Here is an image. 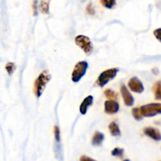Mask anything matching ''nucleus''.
<instances>
[{"instance_id":"obj_2","label":"nucleus","mask_w":161,"mask_h":161,"mask_svg":"<svg viewBox=\"0 0 161 161\" xmlns=\"http://www.w3.org/2000/svg\"><path fill=\"white\" fill-rule=\"evenodd\" d=\"M140 111H141L142 115L146 117H151L156 115L161 114V104L152 103L142 105L140 108Z\"/></svg>"},{"instance_id":"obj_20","label":"nucleus","mask_w":161,"mask_h":161,"mask_svg":"<svg viewBox=\"0 0 161 161\" xmlns=\"http://www.w3.org/2000/svg\"><path fill=\"white\" fill-rule=\"evenodd\" d=\"M53 132H54V138L56 143H60V142H61V134H60L59 127L55 126L54 128H53Z\"/></svg>"},{"instance_id":"obj_25","label":"nucleus","mask_w":161,"mask_h":161,"mask_svg":"<svg viewBox=\"0 0 161 161\" xmlns=\"http://www.w3.org/2000/svg\"><path fill=\"white\" fill-rule=\"evenodd\" d=\"M123 161H130L129 160H123Z\"/></svg>"},{"instance_id":"obj_3","label":"nucleus","mask_w":161,"mask_h":161,"mask_svg":"<svg viewBox=\"0 0 161 161\" xmlns=\"http://www.w3.org/2000/svg\"><path fill=\"white\" fill-rule=\"evenodd\" d=\"M118 71H119V69H115V68L114 69H108V70L104 71L103 72L100 74V75L97 78V84L99 86H101V87L104 86L109 80H113V79L116 77Z\"/></svg>"},{"instance_id":"obj_22","label":"nucleus","mask_w":161,"mask_h":161,"mask_svg":"<svg viewBox=\"0 0 161 161\" xmlns=\"http://www.w3.org/2000/svg\"><path fill=\"white\" fill-rule=\"evenodd\" d=\"M86 12L89 14H91V15L94 14V9L92 6V5H91V3H89V4L86 6Z\"/></svg>"},{"instance_id":"obj_7","label":"nucleus","mask_w":161,"mask_h":161,"mask_svg":"<svg viewBox=\"0 0 161 161\" xmlns=\"http://www.w3.org/2000/svg\"><path fill=\"white\" fill-rule=\"evenodd\" d=\"M119 105L116 101L108 100L105 102V111L108 114H115L119 111Z\"/></svg>"},{"instance_id":"obj_17","label":"nucleus","mask_w":161,"mask_h":161,"mask_svg":"<svg viewBox=\"0 0 161 161\" xmlns=\"http://www.w3.org/2000/svg\"><path fill=\"white\" fill-rule=\"evenodd\" d=\"M132 115H133L134 118L135 119H138V120H140V119H142V115L141 111H140V108H134L132 109Z\"/></svg>"},{"instance_id":"obj_1","label":"nucleus","mask_w":161,"mask_h":161,"mask_svg":"<svg viewBox=\"0 0 161 161\" xmlns=\"http://www.w3.org/2000/svg\"><path fill=\"white\" fill-rule=\"evenodd\" d=\"M50 78H51L50 74L47 70L43 71V72H42L39 74L38 78L36 79V81H35L34 88H33L34 94L36 97H39L42 95V94L43 93L44 89H45L46 85H47V83H48V82L50 81Z\"/></svg>"},{"instance_id":"obj_5","label":"nucleus","mask_w":161,"mask_h":161,"mask_svg":"<svg viewBox=\"0 0 161 161\" xmlns=\"http://www.w3.org/2000/svg\"><path fill=\"white\" fill-rule=\"evenodd\" d=\"M88 64L86 61H80L75 64L72 74V80L73 82H78L85 75L87 70Z\"/></svg>"},{"instance_id":"obj_15","label":"nucleus","mask_w":161,"mask_h":161,"mask_svg":"<svg viewBox=\"0 0 161 161\" xmlns=\"http://www.w3.org/2000/svg\"><path fill=\"white\" fill-rule=\"evenodd\" d=\"M102 6L108 9H112L116 5V0H101Z\"/></svg>"},{"instance_id":"obj_4","label":"nucleus","mask_w":161,"mask_h":161,"mask_svg":"<svg viewBox=\"0 0 161 161\" xmlns=\"http://www.w3.org/2000/svg\"><path fill=\"white\" fill-rule=\"evenodd\" d=\"M75 43L85 52L86 55H90L92 53L94 47L92 42L88 37L85 36H78L75 38Z\"/></svg>"},{"instance_id":"obj_13","label":"nucleus","mask_w":161,"mask_h":161,"mask_svg":"<svg viewBox=\"0 0 161 161\" xmlns=\"http://www.w3.org/2000/svg\"><path fill=\"white\" fill-rule=\"evenodd\" d=\"M154 97L157 100H161V81H158L155 83L153 86Z\"/></svg>"},{"instance_id":"obj_6","label":"nucleus","mask_w":161,"mask_h":161,"mask_svg":"<svg viewBox=\"0 0 161 161\" xmlns=\"http://www.w3.org/2000/svg\"><path fill=\"white\" fill-rule=\"evenodd\" d=\"M128 86L133 92L142 93L144 91V86L142 83L137 77H133L129 80Z\"/></svg>"},{"instance_id":"obj_10","label":"nucleus","mask_w":161,"mask_h":161,"mask_svg":"<svg viewBox=\"0 0 161 161\" xmlns=\"http://www.w3.org/2000/svg\"><path fill=\"white\" fill-rule=\"evenodd\" d=\"M93 101H94V98H93L92 96H87L84 100L83 101V102L81 103L80 106V111L81 113V114L84 115L86 113V111H87V108L92 105Z\"/></svg>"},{"instance_id":"obj_16","label":"nucleus","mask_w":161,"mask_h":161,"mask_svg":"<svg viewBox=\"0 0 161 161\" xmlns=\"http://www.w3.org/2000/svg\"><path fill=\"white\" fill-rule=\"evenodd\" d=\"M105 97L108 99H110V100H116L117 98V94L114 92L113 91L110 89H107L106 91H105Z\"/></svg>"},{"instance_id":"obj_18","label":"nucleus","mask_w":161,"mask_h":161,"mask_svg":"<svg viewBox=\"0 0 161 161\" xmlns=\"http://www.w3.org/2000/svg\"><path fill=\"white\" fill-rule=\"evenodd\" d=\"M16 69V65L13 62H8L6 65V70L9 75H12Z\"/></svg>"},{"instance_id":"obj_9","label":"nucleus","mask_w":161,"mask_h":161,"mask_svg":"<svg viewBox=\"0 0 161 161\" xmlns=\"http://www.w3.org/2000/svg\"><path fill=\"white\" fill-rule=\"evenodd\" d=\"M145 135L151 138L155 141H160L161 140V133L160 130L153 127H146L144 129Z\"/></svg>"},{"instance_id":"obj_21","label":"nucleus","mask_w":161,"mask_h":161,"mask_svg":"<svg viewBox=\"0 0 161 161\" xmlns=\"http://www.w3.org/2000/svg\"><path fill=\"white\" fill-rule=\"evenodd\" d=\"M153 34H154V36L156 37V39L161 42V28L154 30Z\"/></svg>"},{"instance_id":"obj_23","label":"nucleus","mask_w":161,"mask_h":161,"mask_svg":"<svg viewBox=\"0 0 161 161\" xmlns=\"http://www.w3.org/2000/svg\"><path fill=\"white\" fill-rule=\"evenodd\" d=\"M37 0H34L32 3V9H33V14L35 16L37 15Z\"/></svg>"},{"instance_id":"obj_12","label":"nucleus","mask_w":161,"mask_h":161,"mask_svg":"<svg viewBox=\"0 0 161 161\" xmlns=\"http://www.w3.org/2000/svg\"><path fill=\"white\" fill-rule=\"evenodd\" d=\"M108 129H109L111 135H113V136H119L120 135V130H119V127L115 122L110 123L109 126H108Z\"/></svg>"},{"instance_id":"obj_24","label":"nucleus","mask_w":161,"mask_h":161,"mask_svg":"<svg viewBox=\"0 0 161 161\" xmlns=\"http://www.w3.org/2000/svg\"><path fill=\"white\" fill-rule=\"evenodd\" d=\"M80 161H97L94 159H92L91 157H86V156H82L80 158Z\"/></svg>"},{"instance_id":"obj_19","label":"nucleus","mask_w":161,"mask_h":161,"mask_svg":"<svg viewBox=\"0 0 161 161\" xmlns=\"http://www.w3.org/2000/svg\"><path fill=\"white\" fill-rule=\"evenodd\" d=\"M124 149H120V148H115L113 151H112V155L114 157H123L124 156Z\"/></svg>"},{"instance_id":"obj_8","label":"nucleus","mask_w":161,"mask_h":161,"mask_svg":"<svg viewBox=\"0 0 161 161\" xmlns=\"http://www.w3.org/2000/svg\"><path fill=\"white\" fill-rule=\"evenodd\" d=\"M120 92L121 94H122L123 99H124V102L125 103V105H127V106H131V105H133L134 97L130 94V93L129 92L128 89L125 86H122L120 88Z\"/></svg>"},{"instance_id":"obj_14","label":"nucleus","mask_w":161,"mask_h":161,"mask_svg":"<svg viewBox=\"0 0 161 161\" xmlns=\"http://www.w3.org/2000/svg\"><path fill=\"white\" fill-rule=\"evenodd\" d=\"M49 3L50 0H42L39 5V9L42 14H48L49 13Z\"/></svg>"},{"instance_id":"obj_11","label":"nucleus","mask_w":161,"mask_h":161,"mask_svg":"<svg viewBox=\"0 0 161 161\" xmlns=\"http://www.w3.org/2000/svg\"><path fill=\"white\" fill-rule=\"evenodd\" d=\"M104 140V135L101 132H95V134L93 136L92 140H91V143L93 146H100Z\"/></svg>"}]
</instances>
